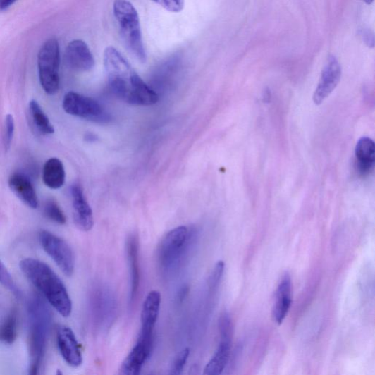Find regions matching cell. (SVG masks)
Listing matches in <instances>:
<instances>
[{"mask_svg":"<svg viewBox=\"0 0 375 375\" xmlns=\"http://www.w3.org/2000/svg\"><path fill=\"white\" fill-rule=\"evenodd\" d=\"M104 63L109 86L125 102L137 106H151L159 101L158 94L139 76L116 48L107 47Z\"/></svg>","mask_w":375,"mask_h":375,"instance_id":"obj_1","label":"cell"},{"mask_svg":"<svg viewBox=\"0 0 375 375\" xmlns=\"http://www.w3.org/2000/svg\"><path fill=\"white\" fill-rule=\"evenodd\" d=\"M20 268L56 311L63 317L70 315L72 302L68 290L61 278L45 262L26 258L20 262Z\"/></svg>","mask_w":375,"mask_h":375,"instance_id":"obj_2","label":"cell"},{"mask_svg":"<svg viewBox=\"0 0 375 375\" xmlns=\"http://www.w3.org/2000/svg\"><path fill=\"white\" fill-rule=\"evenodd\" d=\"M30 366L29 374H39L44 357L51 312L43 300L35 296L29 305Z\"/></svg>","mask_w":375,"mask_h":375,"instance_id":"obj_3","label":"cell"},{"mask_svg":"<svg viewBox=\"0 0 375 375\" xmlns=\"http://www.w3.org/2000/svg\"><path fill=\"white\" fill-rule=\"evenodd\" d=\"M113 12L125 47L140 62L145 63L147 54L137 11L128 0H116Z\"/></svg>","mask_w":375,"mask_h":375,"instance_id":"obj_4","label":"cell"},{"mask_svg":"<svg viewBox=\"0 0 375 375\" xmlns=\"http://www.w3.org/2000/svg\"><path fill=\"white\" fill-rule=\"evenodd\" d=\"M60 46L57 39H50L41 47L37 54L39 79L44 90L54 95L60 87Z\"/></svg>","mask_w":375,"mask_h":375,"instance_id":"obj_5","label":"cell"},{"mask_svg":"<svg viewBox=\"0 0 375 375\" xmlns=\"http://www.w3.org/2000/svg\"><path fill=\"white\" fill-rule=\"evenodd\" d=\"M190 238V230L185 226L176 228L164 237L159 247V261L162 269L168 271L178 264Z\"/></svg>","mask_w":375,"mask_h":375,"instance_id":"obj_6","label":"cell"},{"mask_svg":"<svg viewBox=\"0 0 375 375\" xmlns=\"http://www.w3.org/2000/svg\"><path fill=\"white\" fill-rule=\"evenodd\" d=\"M220 343L212 359L206 365L204 374L219 375L226 368L230 356L233 333V321L228 312L221 314L219 320Z\"/></svg>","mask_w":375,"mask_h":375,"instance_id":"obj_7","label":"cell"},{"mask_svg":"<svg viewBox=\"0 0 375 375\" xmlns=\"http://www.w3.org/2000/svg\"><path fill=\"white\" fill-rule=\"evenodd\" d=\"M41 245L45 252L51 258L62 272L71 276L74 272L75 259L68 243L63 238L43 230L39 235Z\"/></svg>","mask_w":375,"mask_h":375,"instance_id":"obj_8","label":"cell"},{"mask_svg":"<svg viewBox=\"0 0 375 375\" xmlns=\"http://www.w3.org/2000/svg\"><path fill=\"white\" fill-rule=\"evenodd\" d=\"M63 107L66 113L75 117L102 123L109 121L97 101L78 92H68L63 99Z\"/></svg>","mask_w":375,"mask_h":375,"instance_id":"obj_9","label":"cell"},{"mask_svg":"<svg viewBox=\"0 0 375 375\" xmlns=\"http://www.w3.org/2000/svg\"><path fill=\"white\" fill-rule=\"evenodd\" d=\"M342 68L335 56L330 55L322 71L320 82L314 92L313 100L315 104H321L340 82Z\"/></svg>","mask_w":375,"mask_h":375,"instance_id":"obj_10","label":"cell"},{"mask_svg":"<svg viewBox=\"0 0 375 375\" xmlns=\"http://www.w3.org/2000/svg\"><path fill=\"white\" fill-rule=\"evenodd\" d=\"M57 343L65 362L72 367H79L83 362L82 354L77 337L72 329L61 326L57 330Z\"/></svg>","mask_w":375,"mask_h":375,"instance_id":"obj_11","label":"cell"},{"mask_svg":"<svg viewBox=\"0 0 375 375\" xmlns=\"http://www.w3.org/2000/svg\"><path fill=\"white\" fill-rule=\"evenodd\" d=\"M65 60L68 67L75 71L87 72L95 66V59L90 48L82 40H73L68 44Z\"/></svg>","mask_w":375,"mask_h":375,"instance_id":"obj_12","label":"cell"},{"mask_svg":"<svg viewBox=\"0 0 375 375\" xmlns=\"http://www.w3.org/2000/svg\"><path fill=\"white\" fill-rule=\"evenodd\" d=\"M161 296L157 290L149 293L145 300L141 313V331L140 337L154 340V328L161 307Z\"/></svg>","mask_w":375,"mask_h":375,"instance_id":"obj_13","label":"cell"},{"mask_svg":"<svg viewBox=\"0 0 375 375\" xmlns=\"http://www.w3.org/2000/svg\"><path fill=\"white\" fill-rule=\"evenodd\" d=\"M70 194L73 200V219L75 224L82 231L91 230L94 225L92 209L88 204L82 190L79 184L71 186Z\"/></svg>","mask_w":375,"mask_h":375,"instance_id":"obj_14","label":"cell"},{"mask_svg":"<svg viewBox=\"0 0 375 375\" xmlns=\"http://www.w3.org/2000/svg\"><path fill=\"white\" fill-rule=\"evenodd\" d=\"M154 342L138 339L133 350L126 356L122 363L120 372L125 375H137L140 374L146 362L151 356Z\"/></svg>","mask_w":375,"mask_h":375,"instance_id":"obj_15","label":"cell"},{"mask_svg":"<svg viewBox=\"0 0 375 375\" xmlns=\"http://www.w3.org/2000/svg\"><path fill=\"white\" fill-rule=\"evenodd\" d=\"M126 253L128 261L130 290V302L134 303L137 297L140 285V245L136 234H131L126 241Z\"/></svg>","mask_w":375,"mask_h":375,"instance_id":"obj_16","label":"cell"},{"mask_svg":"<svg viewBox=\"0 0 375 375\" xmlns=\"http://www.w3.org/2000/svg\"><path fill=\"white\" fill-rule=\"evenodd\" d=\"M292 305V279L285 273L279 281L272 310L273 321L278 325L284 322Z\"/></svg>","mask_w":375,"mask_h":375,"instance_id":"obj_17","label":"cell"},{"mask_svg":"<svg viewBox=\"0 0 375 375\" xmlns=\"http://www.w3.org/2000/svg\"><path fill=\"white\" fill-rule=\"evenodd\" d=\"M8 185L11 191L28 207L36 209L39 207V199L29 178L23 173H15L11 176Z\"/></svg>","mask_w":375,"mask_h":375,"instance_id":"obj_18","label":"cell"},{"mask_svg":"<svg viewBox=\"0 0 375 375\" xmlns=\"http://www.w3.org/2000/svg\"><path fill=\"white\" fill-rule=\"evenodd\" d=\"M355 157L359 173L364 176L371 173L375 161V145L369 137H362L355 147Z\"/></svg>","mask_w":375,"mask_h":375,"instance_id":"obj_19","label":"cell"},{"mask_svg":"<svg viewBox=\"0 0 375 375\" xmlns=\"http://www.w3.org/2000/svg\"><path fill=\"white\" fill-rule=\"evenodd\" d=\"M44 184L51 190H59L64 185L66 171L63 162L57 158L49 159L43 168Z\"/></svg>","mask_w":375,"mask_h":375,"instance_id":"obj_20","label":"cell"},{"mask_svg":"<svg viewBox=\"0 0 375 375\" xmlns=\"http://www.w3.org/2000/svg\"><path fill=\"white\" fill-rule=\"evenodd\" d=\"M94 312L96 317L102 323L104 321H109L110 317L113 316L116 302L114 297L108 290L99 289L94 293Z\"/></svg>","mask_w":375,"mask_h":375,"instance_id":"obj_21","label":"cell"},{"mask_svg":"<svg viewBox=\"0 0 375 375\" xmlns=\"http://www.w3.org/2000/svg\"><path fill=\"white\" fill-rule=\"evenodd\" d=\"M29 107L31 117L37 130L44 135L54 134V128L39 104L32 100Z\"/></svg>","mask_w":375,"mask_h":375,"instance_id":"obj_22","label":"cell"},{"mask_svg":"<svg viewBox=\"0 0 375 375\" xmlns=\"http://www.w3.org/2000/svg\"><path fill=\"white\" fill-rule=\"evenodd\" d=\"M16 337L17 315L16 311H13L0 328V340L8 345H11L16 341Z\"/></svg>","mask_w":375,"mask_h":375,"instance_id":"obj_23","label":"cell"},{"mask_svg":"<svg viewBox=\"0 0 375 375\" xmlns=\"http://www.w3.org/2000/svg\"><path fill=\"white\" fill-rule=\"evenodd\" d=\"M44 214L46 216L52 221L65 224L66 217L61 210L59 204L53 199L48 200L44 205Z\"/></svg>","mask_w":375,"mask_h":375,"instance_id":"obj_24","label":"cell"},{"mask_svg":"<svg viewBox=\"0 0 375 375\" xmlns=\"http://www.w3.org/2000/svg\"><path fill=\"white\" fill-rule=\"evenodd\" d=\"M0 284L4 285L6 288L9 290L17 297L20 296V292L18 290L17 286L16 285L13 278L8 271V269L4 264V262L0 259Z\"/></svg>","mask_w":375,"mask_h":375,"instance_id":"obj_25","label":"cell"},{"mask_svg":"<svg viewBox=\"0 0 375 375\" xmlns=\"http://www.w3.org/2000/svg\"><path fill=\"white\" fill-rule=\"evenodd\" d=\"M190 354V350L189 348H185L180 352L173 362L171 374L178 375L183 373L186 362L189 359Z\"/></svg>","mask_w":375,"mask_h":375,"instance_id":"obj_26","label":"cell"},{"mask_svg":"<svg viewBox=\"0 0 375 375\" xmlns=\"http://www.w3.org/2000/svg\"><path fill=\"white\" fill-rule=\"evenodd\" d=\"M15 130V122L11 115H8L6 118L4 146L6 151H9L13 141Z\"/></svg>","mask_w":375,"mask_h":375,"instance_id":"obj_27","label":"cell"},{"mask_svg":"<svg viewBox=\"0 0 375 375\" xmlns=\"http://www.w3.org/2000/svg\"><path fill=\"white\" fill-rule=\"evenodd\" d=\"M152 1L173 13H178L184 7V0H152Z\"/></svg>","mask_w":375,"mask_h":375,"instance_id":"obj_28","label":"cell"},{"mask_svg":"<svg viewBox=\"0 0 375 375\" xmlns=\"http://www.w3.org/2000/svg\"><path fill=\"white\" fill-rule=\"evenodd\" d=\"M223 271L224 262L223 261L218 262L209 280V284L211 288H215L218 286L223 273Z\"/></svg>","mask_w":375,"mask_h":375,"instance_id":"obj_29","label":"cell"},{"mask_svg":"<svg viewBox=\"0 0 375 375\" xmlns=\"http://www.w3.org/2000/svg\"><path fill=\"white\" fill-rule=\"evenodd\" d=\"M359 36L362 40L366 44V45L370 48H373L374 46V32L369 29L363 28L359 30Z\"/></svg>","mask_w":375,"mask_h":375,"instance_id":"obj_30","label":"cell"},{"mask_svg":"<svg viewBox=\"0 0 375 375\" xmlns=\"http://www.w3.org/2000/svg\"><path fill=\"white\" fill-rule=\"evenodd\" d=\"M17 0H0V11H5L11 7Z\"/></svg>","mask_w":375,"mask_h":375,"instance_id":"obj_31","label":"cell"},{"mask_svg":"<svg viewBox=\"0 0 375 375\" xmlns=\"http://www.w3.org/2000/svg\"><path fill=\"white\" fill-rule=\"evenodd\" d=\"M97 137L95 135H92V134H88V135H87L85 136V140H86L87 141H88V142H93V141H95V140H97Z\"/></svg>","mask_w":375,"mask_h":375,"instance_id":"obj_32","label":"cell"},{"mask_svg":"<svg viewBox=\"0 0 375 375\" xmlns=\"http://www.w3.org/2000/svg\"><path fill=\"white\" fill-rule=\"evenodd\" d=\"M363 1L367 5H371L374 2V0H363Z\"/></svg>","mask_w":375,"mask_h":375,"instance_id":"obj_33","label":"cell"}]
</instances>
